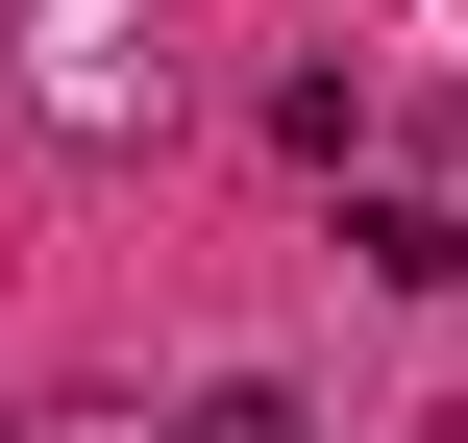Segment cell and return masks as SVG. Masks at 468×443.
<instances>
[{"label":"cell","instance_id":"cell-1","mask_svg":"<svg viewBox=\"0 0 468 443\" xmlns=\"http://www.w3.org/2000/svg\"><path fill=\"white\" fill-rule=\"evenodd\" d=\"M25 49H49V99H74V123H123V0H49Z\"/></svg>","mask_w":468,"mask_h":443},{"label":"cell","instance_id":"cell-2","mask_svg":"<svg viewBox=\"0 0 468 443\" xmlns=\"http://www.w3.org/2000/svg\"><path fill=\"white\" fill-rule=\"evenodd\" d=\"M173 443H321V419H296V370H222V395H197Z\"/></svg>","mask_w":468,"mask_h":443},{"label":"cell","instance_id":"cell-3","mask_svg":"<svg viewBox=\"0 0 468 443\" xmlns=\"http://www.w3.org/2000/svg\"><path fill=\"white\" fill-rule=\"evenodd\" d=\"M0 443H123V419H74V395H49V419H0Z\"/></svg>","mask_w":468,"mask_h":443}]
</instances>
